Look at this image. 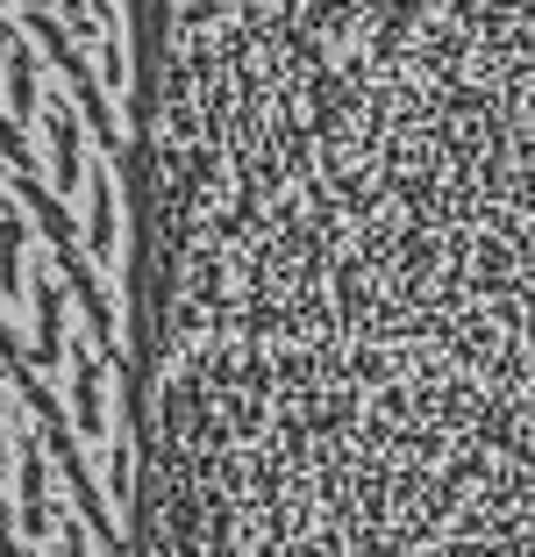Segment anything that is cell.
I'll list each match as a JSON object with an SVG mask.
<instances>
[{"label": "cell", "mask_w": 535, "mask_h": 557, "mask_svg": "<svg viewBox=\"0 0 535 557\" xmlns=\"http://www.w3.org/2000/svg\"><path fill=\"white\" fill-rule=\"evenodd\" d=\"M144 186L0 108V557H136Z\"/></svg>", "instance_id": "obj_1"}]
</instances>
